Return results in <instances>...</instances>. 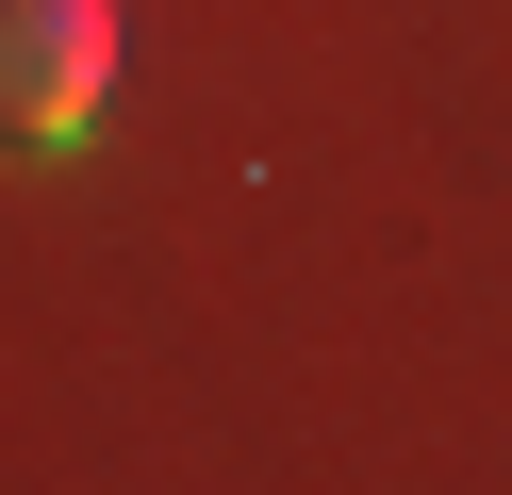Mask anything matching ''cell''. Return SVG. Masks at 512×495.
Segmentation results:
<instances>
[{
    "instance_id": "cell-1",
    "label": "cell",
    "mask_w": 512,
    "mask_h": 495,
    "mask_svg": "<svg viewBox=\"0 0 512 495\" xmlns=\"http://www.w3.org/2000/svg\"><path fill=\"white\" fill-rule=\"evenodd\" d=\"M0 99H17V149H83L116 99V0H17L0 17Z\"/></svg>"
}]
</instances>
